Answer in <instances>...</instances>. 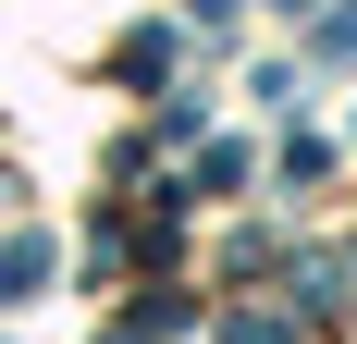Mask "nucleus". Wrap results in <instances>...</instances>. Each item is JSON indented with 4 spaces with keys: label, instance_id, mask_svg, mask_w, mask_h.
<instances>
[{
    "label": "nucleus",
    "instance_id": "nucleus-4",
    "mask_svg": "<svg viewBox=\"0 0 357 344\" xmlns=\"http://www.w3.org/2000/svg\"><path fill=\"white\" fill-rule=\"evenodd\" d=\"M284 13H321V0H284Z\"/></svg>",
    "mask_w": 357,
    "mask_h": 344
},
{
    "label": "nucleus",
    "instance_id": "nucleus-3",
    "mask_svg": "<svg viewBox=\"0 0 357 344\" xmlns=\"http://www.w3.org/2000/svg\"><path fill=\"white\" fill-rule=\"evenodd\" d=\"M185 13H197V25H222V13H234V0H185Z\"/></svg>",
    "mask_w": 357,
    "mask_h": 344
},
{
    "label": "nucleus",
    "instance_id": "nucleus-2",
    "mask_svg": "<svg viewBox=\"0 0 357 344\" xmlns=\"http://www.w3.org/2000/svg\"><path fill=\"white\" fill-rule=\"evenodd\" d=\"M308 49H321V62H357V0H345V13H321V37H308Z\"/></svg>",
    "mask_w": 357,
    "mask_h": 344
},
{
    "label": "nucleus",
    "instance_id": "nucleus-1",
    "mask_svg": "<svg viewBox=\"0 0 357 344\" xmlns=\"http://www.w3.org/2000/svg\"><path fill=\"white\" fill-rule=\"evenodd\" d=\"M123 74H136V86H148V74H173V25H148V37H123Z\"/></svg>",
    "mask_w": 357,
    "mask_h": 344
}]
</instances>
